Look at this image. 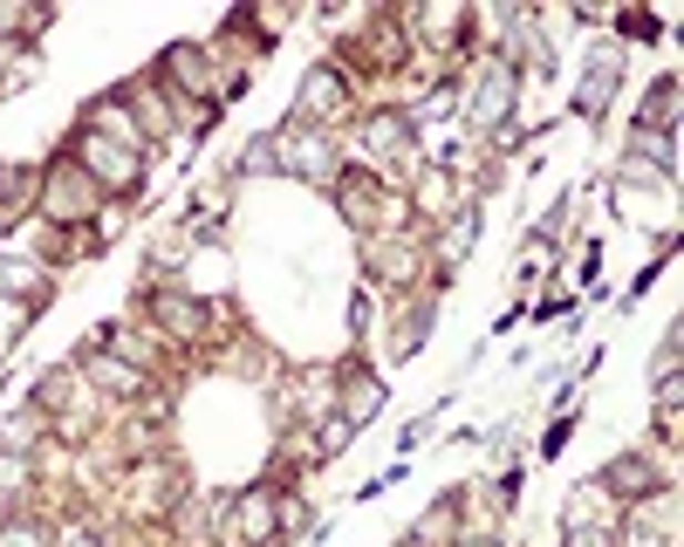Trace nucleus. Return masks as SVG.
Returning a JSON list of instances; mask_svg holds the SVG:
<instances>
[{"label": "nucleus", "instance_id": "f257e3e1", "mask_svg": "<svg viewBox=\"0 0 684 547\" xmlns=\"http://www.w3.org/2000/svg\"><path fill=\"white\" fill-rule=\"evenodd\" d=\"M75 151H83V165H90V178H103V185H116V192H137V158H131L124 144H110L103 131H90V137L75 144Z\"/></svg>", "mask_w": 684, "mask_h": 547}, {"label": "nucleus", "instance_id": "f03ea898", "mask_svg": "<svg viewBox=\"0 0 684 547\" xmlns=\"http://www.w3.org/2000/svg\"><path fill=\"white\" fill-rule=\"evenodd\" d=\"M343 75L336 69H308L302 75V96H295V110H302V124H336L343 116Z\"/></svg>", "mask_w": 684, "mask_h": 547}, {"label": "nucleus", "instance_id": "7ed1b4c3", "mask_svg": "<svg viewBox=\"0 0 684 547\" xmlns=\"http://www.w3.org/2000/svg\"><path fill=\"white\" fill-rule=\"evenodd\" d=\"M507 103H513V69L500 62L487 83H479V96H472V124H487V131H500L507 124Z\"/></svg>", "mask_w": 684, "mask_h": 547}, {"label": "nucleus", "instance_id": "20e7f679", "mask_svg": "<svg viewBox=\"0 0 684 547\" xmlns=\"http://www.w3.org/2000/svg\"><path fill=\"white\" fill-rule=\"evenodd\" d=\"M602 486L623 493V499H643V493H657V473H651V458H616L610 473H602Z\"/></svg>", "mask_w": 684, "mask_h": 547}, {"label": "nucleus", "instance_id": "39448f33", "mask_svg": "<svg viewBox=\"0 0 684 547\" xmlns=\"http://www.w3.org/2000/svg\"><path fill=\"white\" fill-rule=\"evenodd\" d=\"M370 151L390 158V165H411V124H405V116H377V124H370Z\"/></svg>", "mask_w": 684, "mask_h": 547}, {"label": "nucleus", "instance_id": "423d86ee", "mask_svg": "<svg viewBox=\"0 0 684 547\" xmlns=\"http://www.w3.org/2000/svg\"><path fill=\"white\" fill-rule=\"evenodd\" d=\"M151 316L165 322L172 336H198V329H206V308L185 301V295H157V301H151Z\"/></svg>", "mask_w": 684, "mask_h": 547}, {"label": "nucleus", "instance_id": "0eeeda50", "mask_svg": "<svg viewBox=\"0 0 684 547\" xmlns=\"http://www.w3.org/2000/svg\"><path fill=\"white\" fill-rule=\"evenodd\" d=\"M377 404H384V383H377V376H364V370H349V390H343V424H364Z\"/></svg>", "mask_w": 684, "mask_h": 547}, {"label": "nucleus", "instance_id": "6e6552de", "mask_svg": "<svg viewBox=\"0 0 684 547\" xmlns=\"http://www.w3.org/2000/svg\"><path fill=\"white\" fill-rule=\"evenodd\" d=\"M165 69L178 75L192 96H213V69H206V55H198V49H172V55H165Z\"/></svg>", "mask_w": 684, "mask_h": 547}, {"label": "nucleus", "instance_id": "1a4fd4ad", "mask_svg": "<svg viewBox=\"0 0 684 547\" xmlns=\"http://www.w3.org/2000/svg\"><path fill=\"white\" fill-rule=\"evenodd\" d=\"M49 206H55V213H69V219H83V213H90V185L62 172V178L49 185Z\"/></svg>", "mask_w": 684, "mask_h": 547}, {"label": "nucleus", "instance_id": "9d476101", "mask_svg": "<svg viewBox=\"0 0 684 547\" xmlns=\"http://www.w3.org/2000/svg\"><path fill=\"white\" fill-rule=\"evenodd\" d=\"M446 534H452V506H431V514L411 527V540H405V547H446Z\"/></svg>", "mask_w": 684, "mask_h": 547}, {"label": "nucleus", "instance_id": "9b49d317", "mask_svg": "<svg viewBox=\"0 0 684 547\" xmlns=\"http://www.w3.org/2000/svg\"><path fill=\"white\" fill-rule=\"evenodd\" d=\"M616 69H623L616 55H602V62L589 69V83H582V110H595L602 96H610V90H616Z\"/></svg>", "mask_w": 684, "mask_h": 547}, {"label": "nucleus", "instance_id": "f8f14e48", "mask_svg": "<svg viewBox=\"0 0 684 547\" xmlns=\"http://www.w3.org/2000/svg\"><path fill=\"white\" fill-rule=\"evenodd\" d=\"M472 233H479V219H472V213H459V219H452V233H446V247H438V260L459 267V260H466V247H472Z\"/></svg>", "mask_w": 684, "mask_h": 547}, {"label": "nucleus", "instance_id": "ddd939ff", "mask_svg": "<svg viewBox=\"0 0 684 547\" xmlns=\"http://www.w3.org/2000/svg\"><path fill=\"white\" fill-rule=\"evenodd\" d=\"M267 520H274L267 493H247V499H239V534H247V540H261V534H267Z\"/></svg>", "mask_w": 684, "mask_h": 547}, {"label": "nucleus", "instance_id": "4468645a", "mask_svg": "<svg viewBox=\"0 0 684 547\" xmlns=\"http://www.w3.org/2000/svg\"><path fill=\"white\" fill-rule=\"evenodd\" d=\"M274 151H280L274 137H254V144H247V158H239V172H267V158H274Z\"/></svg>", "mask_w": 684, "mask_h": 547}, {"label": "nucleus", "instance_id": "2eb2a0df", "mask_svg": "<svg viewBox=\"0 0 684 547\" xmlns=\"http://www.w3.org/2000/svg\"><path fill=\"white\" fill-rule=\"evenodd\" d=\"M569 547H616V534H610V527H582V520H575Z\"/></svg>", "mask_w": 684, "mask_h": 547}, {"label": "nucleus", "instance_id": "dca6fc26", "mask_svg": "<svg viewBox=\"0 0 684 547\" xmlns=\"http://www.w3.org/2000/svg\"><path fill=\"white\" fill-rule=\"evenodd\" d=\"M0 547H42V534H34V527H8V534H0Z\"/></svg>", "mask_w": 684, "mask_h": 547}, {"label": "nucleus", "instance_id": "f3484780", "mask_svg": "<svg viewBox=\"0 0 684 547\" xmlns=\"http://www.w3.org/2000/svg\"><path fill=\"white\" fill-rule=\"evenodd\" d=\"M75 547H96V540H75Z\"/></svg>", "mask_w": 684, "mask_h": 547}]
</instances>
